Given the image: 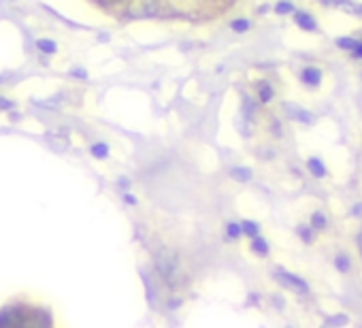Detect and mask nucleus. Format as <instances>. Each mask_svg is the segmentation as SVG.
Segmentation results:
<instances>
[{
    "label": "nucleus",
    "mask_w": 362,
    "mask_h": 328,
    "mask_svg": "<svg viewBox=\"0 0 362 328\" xmlns=\"http://www.w3.org/2000/svg\"><path fill=\"white\" fill-rule=\"evenodd\" d=\"M156 269L160 277L168 283V286L177 288L179 283H183V269H181V260L179 254L170 248H162L156 254Z\"/></svg>",
    "instance_id": "f257e3e1"
},
{
    "label": "nucleus",
    "mask_w": 362,
    "mask_h": 328,
    "mask_svg": "<svg viewBox=\"0 0 362 328\" xmlns=\"http://www.w3.org/2000/svg\"><path fill=\"white\" fill-rule=\"evenodd\" d=\"M158 9H160V0H128L126 17H131V19L154 17Z\"/></svg>",
    "instance_id": "f03ea898"
},
{
    "label": "nucleus",
    "mask_w": 362,
    "mask_h": 328,
    "mask_svg": "<svg viewBox=\"0 0 362 328\" xmlns=\"http://www.w3.org/2000/svg\"><path fill=\"white\" fill-rule=\"evenodd\" d=\"M277 281H282L284 286H288V288H292V290H296V292H309V288H307V283L301 279V277H296V275H292V273H286V271H280L277 273Z\"/></svg>",
    "instance_id": "7ed1b4c3"
},
{
    "label": "nucleus",
    "mask_w": 362,
    "mask_h": 328,
    "mask_svg": "<svg viewBox=\"0 0 362 328\" xmlns=\"http://www.w3.org/2000/svg\"><path fill=\"white\" fill-rule=\"evenodd\" d=\"M294 21H296V26L298 28H303V30H309V32H313L315 28H317V24H315V19L309 15V13H303V11H298L296 15H294Z\"/></svg>",
    "instance_id": "20e7f679"
},
{
    "label": "nucleus",
    "mask_w": 362,
    "mask_h": 328,
    "mask_svg": "<svg viewBox=\"0 0 362 328\" xmlns=\"http://www.w3.org/2000/svg\"><path fill=\"white\" fill-rule=\"evenodd\" d=\"M286 111H288V116H292L294 120H301L303 124H313L315 122V116L303 111V109H296L294 105H286Z\"/></svg>",
    "instance_id": "39448f33"
},
{
    "label": "nucleus",
    "mask_w": 362,
    "mask_h": 328,
    "mask_svg": "<svg viewBox=\"0 0 362 328\" xmlns=\"http://www.w3.org/2000/svg\"><path fill=\"white\" fill-rule=\"evenodd\" d=\"M301 77L307 85H319V81H322V73H319L317 69H305Z\"/></svg>",
    "instance_id": "423d86ee"
},
{
    "label": "nucleus",
    "mask_w": 362,
    "mask_h": 328,
    "mask_svg": "<svg viewBox=\"0 0 362 328\" xmlns=\"http://www.w3.org/2000/svg\"><path fill=\"white\" fill-rule=\"evenodd\" d=\"M307 166H309V171L315 175V177H324V175H326V166L322 164V160H317V158H309Z\"/></svg>",
    "instance_id": "0eeeda50"
},
{
    "label": "nucleus",
    "mask_w": 362,
    "mask_h": 328,
    "mask_svg": "<svg viewBox=\"0 0 362 328\" xmlns=\"http://www.w3.org/2000/svg\"><path fill=\"white\" fill-rule=\"evenodd\" d=\"M21 322V316H13L11 309L0 314V326H11V324H19Z\"/></svg>",
    "instance_id": "6e6552de"
},
{
    "label": "nucleus",
    "mask_w": 362,
    "mask_h": 328,
    "mask_svg": "<svg viewBox=\"0 0 362 328\" xmlns=\"http://www.w3.org/2000/svg\"><path fill=\"white\" fill-rule=\"evenodd\" d=\"M251 248H253L256 254H260V256H267V254H269V243L264 241V239H260V237H253Z\"/></svg>",
    "instance_id": "1a4fd4ad"
},
{
    "label": "nucleus",
    "mask_w": 362,
    "mask_h": 328,
    "mask_svg": "<svg viewBox=\"0 0 362 328\" xmlns=\"http://www.w3.org/2000/svg\"><path fill=\"white\" fill-rule=\"evenodd\" d=\"M230 175H232V177L237 179V182H249V179H251V171H249V168H232Z\"/></svg>",
    "instance_id": "9d476101"
},
{
    "label": "nucleus",
    "mask_w": 362,
    "mask_h": 328,
    "mask_svg": "<svg viewBox=\"0 0 362 328\" xmlns=\"http://www.w3.org/2000/svg\"><path fill=\"white\" fill-rule=\"evenodd\" d=\"M335 265H337V269H339L341 273H348V271H350V258L341 254V256L335 258Z\"/></svg>",
    "instance_id": "9b49d317"
},
{
    "label": "nucleus",
    "mask_w": 362,
    "mask_h": 328,
    "mask_svg": "<svg viewBox=\"0 0 362 328\" xmlns=\"http://www.w3.org/2000/svg\"><path fill=\"white\" fill-rule=\"evenodd\" d=\"M36 47L43 52V54H54L56 52V45L52 41H45V39H41V41H36Z\"/></svg>",
    "instance_id": "f8f14e48"
},
{
    "label": "nucleus",
    "mask_w": 362,
    "mask_h": 328,
    "mask_svg": "<svg viewBox=\"0 0 362 328\" xmlns=\"http://www.w3.org/2000/svg\"><path fill=\"white\" fill-rule=\"evenodd\" d=\"M356 43H358V41H354V39H350V36H341V39L337 41V45H339L341 50H350V52H352Z\"/></svg>",
    "instance_id": "ddd939ff"
},
{
    "label": "nucleus",
    "mask_w": 362,
    "mask_h": 328,
    "mask_svg": "<svg viewBox=\"0 0 362 328\" xmlns=\"http://www.w3.org/2000/svg\"><path fill=\"white\" fill-rule=\"evenodd\" d=\"M311 226H313V228H324V226H326L324 213H313V215H311Z\"/></svg>",
    "instance_id": "4468645a"
},
{
    "label": "nucleus",
    "mask_w": 362,
    "mask_h": 328,
    "mask_svg": "<svg viewBox=\"0 0 362 328\" xmlns=\"http://www.w3.org/2000/svg\"><path fill=\"white\" fill-rule=\"evenodd\" d=\"M241 230H243L245 234H249V237H256V234H258V224H256V222H243V224H241Z\"/></svg>",
    "instance_id": "2eb2a0df"
},
{
    "label": "nucleus",
    "mask_w": 362,
    "mask_h": 328,
    "mask_svg": "<svg viewBox=\"0 0 362 328\" xmlns=\"http://www.w3.org/2000/svg\"><path fill=\"white\" fill-rule=\"evenodd\" d=\"M92 154H94L96 158H106V154H109V149H106V145H102V143H96V145H92Z\"/></svg>",
    "instance_id": "dca6fc26"
},
{
    "label": "nucleus",
    "mask_w": 362,
    "mask_h": 328,
    "mask_svg": "<svg viewBox=\"0 0 362 328\" xmlns=\"http://www.w3.org/2000/svg\"><path fill=\"white\" fill-rule=\"evenodd\" d=\"M271 98H273V90H271V85L262 83V85H260V100H262V102H269Z\"/></svg>",
    "instance_id": "f3484780"
},
{
    "label": "nucleus",
    "mask_w": 362,
    "mask_h": 328,
    "mask_svg": "<svg viewBox=\"0 0 362 328\" xmlns=\"http://www.w3.org/2000/svg\"><path fill=\"white\" fill-rule=\"evenodd\" d=\"M247 28H249V21H247V19H234V21H232V30L245 32Z\"/></svg>",
    "instance_id": "a211bd4d"
},
{
    "label": "nucleus",
    "mask_w": 362,
    "mask_h": 328,
    "mask_svg": "<svg viewBox=\"0 0 362 328\" xmlns=\"http://www.w3.org/2000/svg\"><path fill=\"white\" fill-rule=\"evenodd\" d=\"M275 11L280 13V15H286V13H292L294 11V5L292 3H280L275 7Z\"/></svg>",
    "instance_id": "6ab92c4d"
},
{
    "label": "nucleus",
    "mask_w": 362,
    "mask_h": 328,
    "mask_svg": "<svg viewBox=\"0 0 362 328\" xmlns=\"http://www.w3.org/2000/svg\"><path fill=\"white\" fill-rule=\"evenodd\" d=\"M241 232H243V230H241V224H228V237L237 239Z\"/></svg>",
    "instance_id": "aec40b11"
},
{
    "label": "nucleus",
    "mask_w": 362,
    "mask_h": 328,
    "mask_svg": "<svg viewBox=\"0 0 362 328\" xmlns=\"http://www.w3.org/2000/svg\"><path fill=\"white\" fill-rule=\"evenodd\" d=\"M326 324H328V326H330V324H335V326H341V324H348V318H346V316H337V318H330Z\"/></svg>",
    "instance_id": "412c9836"
},
{
    "label": "nucleus",
    "mask_w": 362,
    "mask_h": 328,
    "mask_svg": "<svg viewBox=\"0 0 362 328\" xmlns=\"http://www.w3.org/2000/svg\"><path fill=\"white\" fill-rule=\"evenodd\" d=\"M298 234H301V237L305 239V241H307V243H311V230H309V228L301 226V228H298Z\"/></svg>",
    "instance_id": "4be33fe9"
},
{
    "label": "nucleus",
    "mask_w": 362,
    "mask_h": 328,
    "mask_svg": "<svg viewBox=\"0 0 362 328\" xmlns=\"http://www.w3.org/2000/svg\"><path fill=\"white\" fill-rule=\"evenodd\" d=\"M352 52H354V56H356V58H362V41H360V43H356Z\"/></svg>",
    "instance_id": "5701e85b"
},
{
    "label": "nucleus",
    "mask_w": 362,
    "mask_h": 328,
    "mask_svg": "<svg viewBox=\"0 0 362 328\" xmlns=\"http://www.w3.org/2000/svg\"><path fill=\"white\" fill-rule=\"evenodd\" d=\"M102 5H117V3H122V0H100Z\"/></svg>",
    "instance_id": "b1692460"
},
{
    "label": "nucleus",
    "mask_w": 362,
    "mask_h": 328,
    "mask_svg": "<svg viewBox=\"0 0 362 328\" xmlns=\"http://www.w3.org/2000/svg\"><path fill=\"white\" fill-rule=\"evenodd\" d=\"M354 215H362V205H360V203L354 207Z\"/></svg>",
    "instance_id": "393cba45"
},
{
    "label": "nucleus",
    "mask_w": 362,
    "mask_h": 328,
    "mask_svg": "<svg viewBox=\"0 0 362 328\" xmlns=\"http://www.w3.org/2000/svg\"><path fill=\"white\" fill-rule=\"evenodd\" d=\"M322 5H326V7H332V5H337V0H322Z\"/></svg>",
    "instance_id": "a878e982"
}]
</instances>
